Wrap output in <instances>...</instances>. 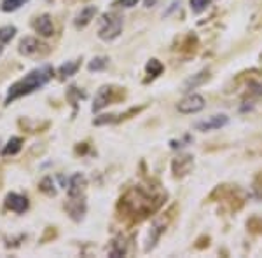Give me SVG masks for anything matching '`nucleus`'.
I'll return each mask as SVG.
<instances>
[{"label": "nucleus", "instance_id": "14", "mask_svg": "<svg viewBox=\"0 0 262 258\" xmlns=\"http://www.w3.org/2000/svg\"><path fill=\"white\" fill-rule=\"evenodd\" d=\"M96 14H98V7H96V6H86V7H82L81 12H79V14L75 16V21H74L75 28L88 27V25H90L91 21L95 19Z\"/></svg>", "mask_w": 262, "mask_h": 258}, {"label": "nucleus", "instance_id": "25", "mask_svg": "<svg viewBox=\"0 0 262 258\" xmlns=\"http://www.w3.org/2000/svg\"><path fill=\"white\" fill-rule=\"evenodd\" d=\"M247 228L253 234H260L262 236V218L260 217H252L247 222Z\"/></svg>", "mask_w": 262, "mask_h": 258}, {"label": "nucleus", "instance_id": "22", "mask_svg": "<svg viewBox=\"0 0 262 258\" xmlns=\"http://www.w3.org/2000/svg\"><path fill=\"white\" fill-rule=\"evenodd\" d=\"M108 61H111V60H108L107 56H96V58H93V60L90 61L88 70H90V72H100V70L107 68Z\"/></svg>", "mask_w": 262, "mask_h": 258}, {"label": "nucleus", "instance_id": "30", "mask_svg": "<svg viewBox=\"0 0 262 258\" xmlns=\"http://www.w3.org/2000/svg\"><path fill=\"white\" fill-rule=\"evenodd\" d=\"M156 2H158V0H143V4H145V7H152Z\"/></svg>", "mask_w": 262, "mask_h": 258}, {"label": "nucleus", "instance_id": "31", "mask_svg": "<svg viewBox=\"0 0 262 258\" xmlns=\"http://www.w3.org/2000/svg\"><path fill=\"white\" fill-rule=\"evenodd\" d=\"M4 53V44H0V54Z\"/></svg>", "mask_w": 262, "mask_h": 258}, {"label": "nucleus", "instance_id": "23", "mask_svg": "<svg viewBox=\"0 0 262 258\" xmlns=\"http://www.w3.org/2000/svg\"><path fill=\"white\" fill-rule=\"evenodd\" d=\"M145 70H147V74H149V79H156V77H158V75H161V74H163L164 66L161 65V61H158V60H150L149 63H147Z\"/></svg>", "mask_w": 262, "mask_h": 258}, {"label": "nucleus", "instance_id": "27", "mask_svg": "<svg viewBox=\"0 0 262 258\" xmlns=\"http://www.w3.org/2000/svg\"><path fill=\"white\" fill-rule=\"evenodd\" d=\"M253 190H255V194L259 197H262V171L257 175L255 181H253Z\"/></svg>", "mask_w": 262, "mask_h": 258}, {"label": "nucleus", "instance_id": "9", "mask_svg": "<svg viewBox=\"0 0 262 258\" xmlns=\"http://www.w3.org/2000/svg\"><path fill=\"white\" fill-rule=\"evenodd\" d=\"M30 202H28V197L27 196H21V194H16V192H11L6 196V208L14 211V213H25L28 209Z\"/></svg>", "mask_w": 262, "mask_h": 258}, {"label": "nucleus", "instance_id": "10", "mask_svg": "<svg viewBox=\"0 0 262 258\" xmlns=\"http://www.w3.org/2000/svg\"><path fill=\"white\" fill-rule=\"evenodd\" d=\"M86 176L81 175V173H77V175H74L72 178L69 180V197H84V190H86Z\"/></svg>", "mask_w": 262, "mask_h": 258}, {"label": "nucleus", "instance_id": "28", "mask_svg": "<svg viewBox=\"0 0 262 258\" xmlns=\"http://www.w3.org/2000/svg\"><path fill=\"white\" fill-rule=\"evenodd\" d=\"M137 4H138V0H116V6L126 7V9H129V7H133V6H137Z\"/></svg>", "mask_w": 262, "mask_h": 258}, {"label": "nucleus", "instance_id": "15", "mask_svg": "<svg viewBox=\"0 0 262 258\" xmlns=\"http://www.w3.org/2000/svg\"><path fill=\"white\" fill-rule=\"evenodd\" d=\"M143 108H145V107L131 108L126 113H122V115H101V117H98V119H95V124L96 126H103V124H114V122H121V121L128 119V117H131V115H135V113L142 112Z\"/></svg>", "mask_w": 262, "mask_h": 258}, {"label": "nucleus", "instance_id": "19", "mask_svg": "<svg viewBox=\"0 0 262 258\" xmlns=\"http://www.w3.org/2000/svg\"><path fill=\"white\" fill-rule=\"evenodd\" d=\"M16 33H18V28L12 27V25L2 27L0 28V44H9V42L16 37Z\"/></svg>", "mask_w": 262, "mask_h": 258}, {"label": "nucleus", "instance_id": "13", "mask_svg": "<svg viewBox=\"0 0 262 258\" xmlns=\"http://www.w3.org/2000/svg\"><path fill=\"white\" fill-rule=\"evenodd\" d=\"M166 223H168L166 218L154 220V223H152V228H150V232H149V241H147L145 251H150V249L154 248V244H156V241L159 239V236H161L163 232L166 230Z\"/></svg>", "mask_w": 262, "mask_h": 258}, {"label": "nucleus", "instance_id": "16", "mask_svg": "<svg viewBox=\"0 0 262 258\" xmlns=\"http://www.w3.org/2000/svg\"><path fill=\"white\" fill-rule=\"evenodd\" d=\"M208 79H210V72H208V70H201L200 74L192 75L191 79L185 80L184 89H185V91H189V89H196L198 86H201V84H205Z\"/></svg>", "mask_w": 262, "mask_h": 258}, {"label": "nucleus", "instance_id": "29", "mask_svg": "<svg viewBox=\"0 0 262 258\" xmlns=\"http://www.w3.org/2000/svg\"><path fill=\"white\" fill-rule=\"evenodd\" d=\"M250 89L255 92V95H262V79L260 80H257V82H250Z\"/></svg>", "mask_w": 262, "mask_h": 258}, {"label": "nucleus", "instance_id": "32", "mask_svg": "<svg viewBox=\"0 0 262 258\" xmlns=\"http://www.w3.org/2000/svg\"><path fill=\"white\" fill-rule=\"evenodd\" d=\"M260 60H262V54H260Z\"/></svg>", "mask_w": 262, "mask_h": 258}, {"label": "nucleus", "instance_id": "1", "mask_svg": "<svg viewBox=\"0 0 262 258\" xmlns=\"http://www.w3.org/2000/svg\"><path fill=\"white\" fill-rule=\"evenodd\" d=\"M163 197L154 196L149 190L142 187L131 189L124 197H121L119 201V211L122 217L131 218V220H142L149 217L150 213H154L156 209L161 206Z\"/></svg>", "mask_w": 262, "mask_h": 258}, {"label": "nucleus", "instance_id": "24", "mask_svg": "<svg viewBox=\"0 0 262 258\" xmlns=\"http://www.w3.org/2000/svg\"><path fill=\"white\" fill-rule=\"evenodd\" d=\"M126 255V241L122 238L114 239L112 246H111V256H122Z\"/></svg>", "mask_w": 262, "mask_h": 258}, {"label": "nucleus", "instance_id": "11", "mask_svg": "<svg viewBox=\"0 0 262 258\" xmlns=\"http://www.w3.org/2000/svg\"><path fill=\"white\" fill-rule=\"evenodd\" d=\"M194 166V159L192 155H182V157H177L173 160V175L177 176V178H182V176H185L187 173H191V169Z\"/></svg>", "mask_w": 262, "mask_h": 258}, {"label": "nucleus", "instance_id": "6", "mask_svg": "<svg viewBox=\"0 0 262 258\" xmlns=\"http://www.w3.org/2000/svg\"><path fill=\"white\" fill-rule=\"evenodd\" d=\"M203 108H205V98L201 95H189L177 105V110L180 113H198Z\"/></svg>", "mask_w": 262, "mask_h": 258}, {"label": "nucleus", "instance_id": "4", "mask_svg": "<svg viewBox=\"0 0 262 258\" xmlns=\"http://www.w3.org/2000/svg\"><path fill=\"white\" fill-rule=\"evenodd\" d=\"M126 92L121 87L116 86H101L98 92L95 96V103H93V112H100L101 108H105L107 105H112L116 101L124 100Z\"/></svg>", "mask_w": 262, "mask_h": 258}, {"label": "nucleus", "instance_id": "2", "mask_svg": "<svg viewBox=\"0 0 262 258\" xmlns=\"http://www.w3.org/2000/svg\"><path fill=\"white\" fill-rule=\"evenodd\" d=\"M53 75H54V72L49 65H44V66H39V68L32 70L30 74H27L23 79H19L18 82H14L9 87L4 105H11L12 101L21 98V96H27L33 91L44 87L46 84L53 79Z\"/></svg>", "mask_w": 262, "mask_h": 258}, {"label": "nucleus", "instance_id": "8", "mask_svg": "<svg viewBox=\"0 0 262 258\" xmlns=\"http://www.w3.org/2000/svg\"><path fill=\"white\" fill-rule=\"evenodd\" d=\"M227 122H229V117L221 113V115H212V117H208V119H205L201 122H196V124H194V128H196L198 131H201V133H206V131H213V129L224 128Z\"/></svg>", "mask_w": 262, "mask_h": 258}, {"label": "nucleus", "instance_id": "5", "mask_svg": "<svg viewBox=\"0 0 262 258\" xmlns=\"http://www.w3.org/2000/svg\"><path fill=\"white\" fill-rule=\"evenodd\" d=\"M18 51H19V54H23V56H27V58H35V56H44V54H48L49 48L46 44H42V42H39V39H35V37H25V39H21L19 42Z\"/></svg>", "mask_w": 262, "mask_h": 258}, {"label": "nucleus", "instance_id": "21", "mask_svg": "<svg viewBox=\"0 0 262 258\" xmlns=\"http://www.w3.org/2000/svg\"><path fill=\"white\" fill-rule=\"evenodd\" d=\"M27 2L28 0H2V2H0V9L4 12H14V11H18L19 7H23Z\"/></svg>", "mask_w": 262, "mask_h": 258}, {"label": "nucleus", "instance_id": "12", "mask_svg": "<svg viewBox=\"0 0 262 258\" xmlns=\"http://www.w3.org/2000/svg\"><path fill=\"white\" fill-rule=\"evenodd\" d=\"M67 211L70 213V217L79 222L82 220L84 213H86V202H84V197H70V201L67 202Z\"/></svg>", "mask_w": 262, "mask_h": 258}, {"label": "nucleus", "instance_id": "18", "mask_svg": "<svg viewBox=\"0 0 262 258\" xmlns=\"http://www.w3.org/2000/svg\"><path fill=\"white\" fill-rule=\"evenodd\" d=\"M79 66H81V60L67 61V63H63L60 68H58V75H60V79H69V77H72V75L77 74Z\"/></svg>", "mask_w": 262, "mask_h": 258}, {"label": "nucleus", "instance_id": "26", "mask_svg": "<svg viewBox=\"0 0 262 258\" xmlns=\"http://www.w3.org/2000/svg\"><path fill=\"white\" fill-rule=\"evenodd\" d=\"M189 2H191L192 11L200 14V12H203V11L206 9V7L210 6V2H212V0H189Z\"/></svg>", "mask_w": 262, "mask_h": 258}, {"label": "nucleus", "instance_id": "17", "mask_svg": "<svg viewBox=\"0 0 262 258\" xmlns=\"http://www.w3.org/2000/svg\"><path fill=\"white\" fill-rule=\"evenodd\" d=\"M21 149H23V138L12 136L9 142H7L6 145H4L2 155H4V157H9V155H16Z\"/></svg>", "mask_w": 262, "mask_h": 258}, {"label": "nucleus", "instance_id": "7", "mask_svg": "<svg viewBox=\"0 0 262 258\" xmlns=\"http://www.w3.org/2000/svg\"><path fill=\"white\" fill-rule=\"evenodd\" d=\"M32 28L39 33L40 37H53L54 35V25L49 14H40L32 21Z\"/></svg>", "mask_w": 262, "mask_h": 258}, {"label": "nucleus", "instance_id": "3", "mask_svg": "<svg viewBox=\"0 0 262 258\" xmlns=\"http://www.w3.org/2000/svg\"><path fill=\"white\" fill-rule=\"evenodd\" d=\"M122 32V16L117 12H108L101 16V23L98 28V37L105 42H111L121 35Z\"/></svg>", "mask_w": 262, "mask_h": 258}, {"label": "nucleus", "instance_id": "20", "mask_svg": "<svg viewBox=\"0 0 262 258\" xmlns=\"http://www.w3.org/2000/svg\"><path fill=\"white\" fill-rule=\"evenodd\" d=\"M39 189H40V192H44L46 196H49V197H54V196H56V192H58L56 185H54V181H53L51 176H46V178L40 181Z\"/></svg>", "mask_w": 262, "mask_h": 258}]
</instances>
